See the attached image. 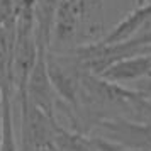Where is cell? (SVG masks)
<instances>
[{
    "label": "cell",
    "instance_id": "cell-1",
    "mask_svg": "<svg viewBox=\"0 0 151 151\" xmlns=\"http://www.w3.org/2000/svg\"><path fill=\"white\" fill-rule=\"evenodd\" d=\"M80 110H87L92 119V127L105 112H114L112 117H122L134 122H151V100L144 99L134 88L104 80L99 75L82 71L80 75Z\"/></svg>",
    "mask_w": 151,
    "mask_h": 151
},
{
    "label": "cell",
    "instance_id": "cell-2",
    "mask_svg": "<svg viewBox=\"0 0 151 151\" xmlns=\"http://www.w3.org/2000/svg\"><path fill=\"white\" fill-rule=\"evenodd\" d=\"M21 104V151L56 148L55 137L61 124L24 97Z\"/></svg>",
    "mask_w": 151,
    "mask_h": 151
},
{
    "label": "cell",
    "instance_id": "cell-3",
    "mask_svg": "<svg viewBox=\"0 0 151 151\" xmlns=\"http://www.w3.org/2000/svg\"><path fill=\"white\" fill-rule=\"evenodd\" d=\"M92 134L114 141L131 151H151V122L105 117L92 127Z\"/></svg>",
    "mask_w": 151,
    "mask_h": 151
},
{
    "label": "cell",
    "instance_id": "cell-4",
    "mask_svg": "<svg viewBox=\"0 0 151 151\" xmlns=\"http://www.w3.org/2000/svg\"><path fill=\"white\" fill-rule=\"evenodd\" d=\"M24 97H26L31 104H34L36 107H39L42 112H46L48 116L55 117L56 92H55V87H53L51 78H49V73H48L46 49H41L39 58H37V61H36L34 68L31 71V75H29ZM24 97H22V99H24ZM19 100H21V99H19Z\"/></svg>",
    "mask_w": 151,
    "mask_h": 151
},
{
    "label": "cell",
    "instance_id": "cell-5",
    "mask_svg": "<svg viewBox=\"0 0 151 151\" xmlns=\"http://www.w3.org/2000/svg\"><path fill=\"white\" fill-rule=\"evenodd\" d=\"M100 78L119 83H137L151 78V53H141L112 63L100 73Z\"/></svg>",
    "mask_w": 151,
    "mask_h": 151
},
{
    "label": "cell",
    "instance_id": "cell-6",
    "mask_svg": "<svg viewBox=\"0 0 151 151\" xmlns=\"http://www.w3.org/2000/svg\"><path fill=\"white\" fill-rule=\"evenodd\" d=\"M148 21H151V0L139 4V7L134 9L132 12H129L121 22H117L102 39H99V42H102V44H119V42L127 41Z\"/></svg>",
    "mask_w": 151,
    "mask_h": 151
},
{
    "label": "cell",
    "instance_id": "cell-7",
    "mask_svg": "<svg viewBox=\"0 0 151 151\" xmlns=\"http://www.w3.org/2000/svg\"><path fill=\"white\" fill-rule=\"evenodd\" d=\"M17 34V19L0 27V88L12 92V61Z\"/></svg>",
    "mask_w": 151,
    "mask_h": 151
},
{
    "label": "cell",
    "instance_id": "cell-8",
    "mask_svg": "<svg viewBox=\"0 0 151 151\" xmlns=\"http://www.w3.org/2000/svg\"><path fill=\"white\" fill-rule=\"evenodd\" d=\"M55 146L58 151H100L92 141L90 134L68 131L65 126L58 127L55 137Z\"/></svg>",
    "mask_w": 151,
    "mask_h": 151
},
{
    "label": "cell",
    "instance_id": "cell-9",
    "mask_svg": "<svg viewBox=\"0 0 151 151\" xmlns=\"http://www.w3.org/2000/svg\"><path fill=\"white\" fill-rule=\"evenodd\" d=\"M132 88L136 90L137 93H141L144 99L151 100V78H146V80H141V82L134 83Z\"/></svg>",
    "mask_w": 151,
    "mask_h": 151
},
{
    "label": "cell",
    "instance_id": "cell-10",
    "mask_svg": "<svg viewBox=\"0 0 151 151\" xmlns=\"http://www.w3.org/2000/svg\"><path fill=\"white\" fill-rule=\"evenodd\" d=\"M90 7H92V10L95 12V10H99L100 9V5H102V0H88Z\"/></svg>",
    "mask_w": 151,
    "mask_h": 151
},
{
    "label": "cell",
    "instance_id": "cell-11",
    "mask_svg": "<svg viewBox=\"0 0 151 151\" xmlns=\"http://www.w3.org/2000/svg\"><path fill=\"white\" fill-rule=\"evenodd\" d=\"M39 151H58L56 148H44V150H39Z\"/></svg>",
    "mask_w": 151,
    "mask_h": 151
}]
</instances>
